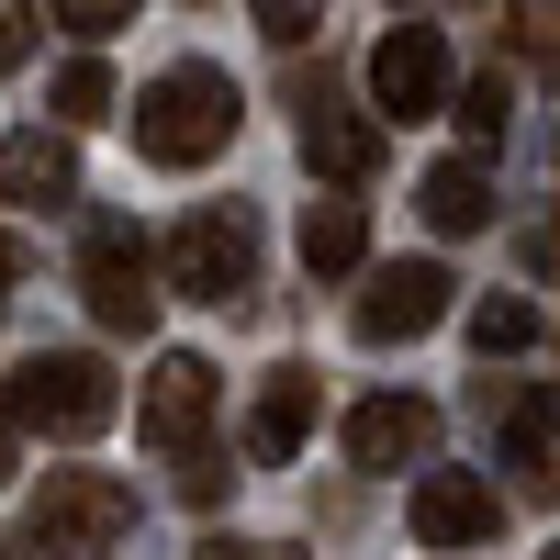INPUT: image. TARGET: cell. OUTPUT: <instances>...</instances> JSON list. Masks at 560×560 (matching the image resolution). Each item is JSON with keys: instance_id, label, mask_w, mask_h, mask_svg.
Returning <instances> with one entry per match:
<instances>
[{"instance_id": "obj_1", "label": "cell", "mask_w": 560, "mask_h": 560, "mask_svg": "<svg viewBox=\"0 0 560 560\" xmlns=\"http://www.w3.org/2000/svg\"><path fill=\"white\" fill-rule=\"evenodd\" d=\"M236 124H247V102H236V79L224 68H158L147 90H135V158H158V168H202V158H224L236 147Z\"/></svg>"}, {"instance_id": "obj_2", "label": "cell", "mask_w": 560, "mask_h": 560, "mask_svg": "<svg viewBox=\"0 0 560 560\" xmlns=\"http://www.w3.org/2000/svg\"><path fill=\"white\" fill-rule=\"evenodd\" d=\"M113 415H124V393H113V370L90 348H34L12 370V427L23 438H102Z\"/></svg>"}, {"instance_id": "obj_3", "label": "cell", "mask_w": 560, "mask_h": 560, "mask_svg": "<svg viewBox=\"0 0 560 560\" xmlns=\"http://www.w3.org/2000/svg\"><path fill=\"white\" fill-rule=\"evenodd\" d=\"M168 280H179L191 303H247V292H258V213H247V202H202V213L168 236Z\"/></svg>"}, {"instance_id": "obj_4", "label": "cell", "mask_w": 560, "mask_h": 560, "mask_svg": "<svg viewBox=\"0 0 560 560\" xmlns=\"http://www.w3.org/2000/svg\"><path fill=\"white\" fill-rule=\"evenodd\" d=\"M34 538H45V560H102L113 538H135V493L113 471H45L34 482Z\"/></svg>"}, {"instance_id": "obj_5", "label": "cell", "mask_w": 560, "mask_h": 560, "mask_svg": "<svg viewBox=\"0 0 560 560\" xmlns=\"http://www.w3.org/2000/svg\"><path fill=\"white\" fill-rule=\"evenodd\" d=\"M79 303L113 325V337H147L158 325V258L135 224H90V247H79Z\"/></svg>"}, {"instance_id": "obj_6", "label": "cell", "mask_w": 560, "mask_h": 560, "mask_svg": "<svg viewBox=\"0 0 560 560\" xmlns=\"http://www.w3.org/2000/svg\"><path fill=\"white\" fill-rule=\"evenodd\" d=\"M448 292L459 280L438 258H393V269H370V292L348 303V337L359 348H404V337H427V325H448Z\"/></svg>"}, {"instance_id": "obj_7", "label": "cell", "mask_w": 560, "mask_h": 560, "mask_svg": "<svg viewBox=\"0 0 560 560\" xmlns=\"http://www.w3.org/2000/svg\"><path fill=\"white\" fill-rule=\"evenodd\" d=\"M448 34L438 23H393L382 45H370V113H404V124H427L448 113Z\"/></svg>"}, {"instance_id": "obj_8", "label": "cell", "mask_w": 560, "mask_h": 560, "mask_svg": "<svg viewBox=\"0 0 560 560\" xmlns=\"http://www.w3.org/2000/svg\"><path fill=\"white\" fill-rule=\"evenodd\" d=\"M482 415L504 427L516 504H560V382H527V393H493V382H482Z\"/></svg>"}, {"instance_id": "obj_9", "label": "cell", "mask_w": 560, "mask_h": 560, "mask_svg": "<svg viewBox=\"0 0 560 560\" xmlns=\"http://www.w3.org/2000/svg\"><path fill=\"white\" fill-rule=\"evenodd\" d=\"M348 459H359V471H427V459H438V404L370 393V404L348 415Z\"/></svg>"}, {"instance_id": "obj_10", "label": "cell", "mask_w": 560, "mask_h": 560, "mask_svg": "<svg viewBox=\"0 0 560 560\" xmlns=\"http://www.w3.org/2000/svg\"><path fill=\"white\" fill-rule=\"evenodd\" d=\"M213 359H191V348H168L158 370H147V404H135V427H147V448H191L202 427H213Z\"/></svg>"}, {"instance_id": "obj_11", "label": "cell", "mask_w": 560, "mask_h": 560, "mask_svg": "<svg viewBox=\"0 0 560 560\" xmlns=\"http://www.w3.org/2000/svg\"><path fill=\"white\" fill-rule=\"evenodd\" d=\"M382 147H393V135L370 124L359 102H325V90H303V168H314V179H337V191H359V179L382 168Z\"/></svg>"}, {"instance_id": "obj_12", "label": "cell", "mask_w": 560, "mask_h": 560, "mask_svg": "<svg viewBox=\"0 0 560 560\" xmlns=\"http://www.w3.org/2000/svg\"><path fill=\"white\" fill-rule=\"evenodd\" d=\"M493 516H504V504H493L482 471H427V482H415V538H427V549H471V538H493Z\"/></svg>"}, {"instance_id": "obj_13", "label": "cell", "mask_w": 560, "mask_h": 560, "mask_svg": "<svg viewBox=\"0 0 560 560\" xmlns=\"http://www.w3.org/2000/svg\"><path fill=\"white\" fill-rule=\"evenodd\" d=\"M314 438V370H269L247 404V459H303Z\"/></svg>"}, {"instance_id": "obj_14", "label": "cell", "mask_w": 560, "mask_h": 560, "mask_svg": "<svg viewBox=\"0 0 560 560\" xmlns=\"http://www.w3.org/2000/svg\"><path fill=\"white\" fill-rule=\"evenodd\" d=\"M68 191H79L68 135H0V202H68Z\"/></svg>"}, {"instance_id": "obj_15", "label": "cell", "mask_w": 560, "mask_h": 560, "mask_svg": "<svg viewBox=\"0 0 560 560\" xmlns=\"http://www.w3.org/2000/svg\"><path fill=\"white\" fill-rule=\"evenodd\" d=\"M370 258V213L359 202H303V269L314 280H348Z\"/></svg>"}, {"instance_id": "obj_16", "label": "cell", "mask_w": 560, "mask_h": 560, "mask_svg": "<svg viewBox=\"0 0 560 560\" xmlns=\"http://www.w3.org/2000/svg\"><path fill=\"white\" fill-rule=\"evenodd\" d=\"M415 213H427L438 236H482V224H493V191H482V168H471V158H448V168H427Z\"/></svg>"}, {"instance_id": "obj_17", "label": "cell", "mask_w": 560, "mask_h": 560, "mask_svg": "<svg viewBox=\"0 0 560 560\" xmlns=\"http://www.w3.org/2000/svg\"><path fill=\"white\" fill-rule=\"evenodd\" d=\"M471 348H482V359L538 348V303H527V292H482V303H471Z\"/></svg>"}, {"instance_id": "obj_18", "label": "cell", "mask_w": 560, "mask_h": 560, "mask_svg": "<svg viewBox=\"0 0 560 560\" xmlns=\"http://www.w3.org/2000/svg\"><path fill=\"white\" fill-rule=\"evenodd\" d=\"M448 102H459V147H504V113H516V79H504V68H482L471 90H448Z\"/></svg>"}, {"instance_id": "obj_19", "label": "cell", "mask_w": 560, "mask_h": 560, "mask_svg": "<svg viewBox=\"0 0 560 560\" xmlns=\"http://www.w3.org/2000/svg\"><path fill=\"white\" fill-rule=\"evenodd\" d=\"M113 113V68L102 57H68L57 68V124H102Z\"/></svg>"}, {"instance_id": "obj_20", "label": "cell", "mask_w": 560, "mask_h": 560, "mask_svg": "<svg viewBox=\"0 0 560 560\" xmlns=\"http://www.w3.org/2000/svg\"><path fill=\"white\" fill-rule=\"evenodd\" d=\"M168 459H179V504H224V493H236V471H224L202 438H191V448H168Z\"/></svg>"}, {"instance_id": "obj_21", "label": "cell", "mask_w": 560, "mask_h": 560, "mask_svg": "<svg viewBox=\"0 0 560 560\" xmlns=\"http://www.w3.org/2000/svg\"><path fill=\"white\" fill-rule=\"evenodd\" d=\"M504 34H516V57H527V68L560 57V0H516V23H504Z\"/></svg>"}, {"instance_id": "obj_22", "label": "cell", "mask_w": 560, "mask_h": 560, "mask_svg": "<svg viewBox=\"0 0 560 560\" xmlns=\"http://www.w3.org/2000/svg\"><path fill=\"white\" fill-rule=\"evenodd\" d=\"M57 23L102 45V34H124V23H135V0H57Z\"/></svg>"}, {"instance_id": "obj_23", "label": "cell", "mask_w": 560, "mask_h": 560, "mask_svg": "<svg viewBox=\"0 0 560 560\" xmlns=\"http://www.w3.org/2000/svg\"><path fill=\"white\" fill-rule=\"evenodd\" d=\"M314 23H325V0H258V34L269 45H303Z\"/></svg>"}, {"instance_id": "obj_24", "label": "cell", "mask_w": 560, "mask_h": 560, "mask_svg": "<svg viewBox=\"0 0 560 560\" xmlns=\"http://www.w3.org/2000/svg\"><path fill=\"white\" fill-rule=\"evenodd\" d=\"M34 57V0H0V68Z\"/></svg>"}, {"instance_id": "obj_25", "label": "cell", "mask_w": 560, "mask_h": 560, "mask_svg": "<svg viewBox=\"0 0 560 560\" xmlns=\"http://www.w3.org/2000/svg\"><path fill=\"white\" fill-rule=\"evenodd\" d=\"M527 269H538V280H560V213H549L538 236H527Z\"/></svg>"}, {"instance_id": "obj_26", "label": "cell", "mask_w": 560, "mask_h": 560, "mask_svg": "<svg viewBox=\"0 0 560 560\" xmlns=\"http://www.w3.org/2000/svg\"><path fill=\"white\" fill-rule=\"evenodd\" d=\"M202 560H292V549H258V538H202Z\"/></svg>"}, {"instance_id": "obj_27", "label": "cell", "mask_w": 560, "mask_h": 560, "mask_svg": "<svg viewBox=\"0 0 560 560\" xmlns=\"http://www.w3.org/2000/svg\"><path fill=\"white\" fill-rule=\"evenodd\" d=\"M12 280H23V247H12V236H0V303H12Z\"/></svg>"}, {"instance_id": "obj_28", "label": "cell", "mask_w": 560, "mask_h": 560, "mask_svg": "<svg viewBox=\"0 0 560 560\" xmlns=\"http://www.w3.org/2000/svg\"><path fill=\"white\" fill-rule=\"evenodd\" d=\"M0 482H12V438H0Z\"/></svg>"}, {"instance_id": "obj_29", "label": "cell", "mask_w": 560, "mask_h": 560, "mask_svg": "<svg viewBox=\"0 0 560 560\" xmlns=\"http://www.w3.org/2000/svg\"><path fill=\"white\" fill-rule=\"evenodd\" d=\"M393 12H415V0H393Z\"/></svg>"}, {"instance_id": "obj_30", "label": "cell", "mask_w": 560, "mask_h": 560, "mask_svg": "<svg viewBox=\"0 0 560 560\" xmlns=\"http://www.w3.org/2000/svg\"><path fill=\"white\" fill-rule=\"evenodd\" d=\"M549 560H560V549H549Z\"/></svg>"}]
</instances>
